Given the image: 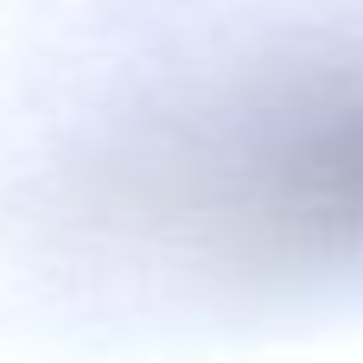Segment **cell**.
I'll return each mask as SVG.
<instances>
[{
  "mask_svg": "<svg viewBox=\"0 0 363 363\" xmlns=\"http://www.w3.org/2000/svg\"><path fill=\"white\" fill-rule=\"evenodd\" d=\"M102 217L223 281H357L363 38L268 57L140 128L102 172Z\"/></svg>",
  "mask_w": 363,
  "mask_h": 363,
  "instance_id": "1",
  "label": "cell"
}]
</instances>
